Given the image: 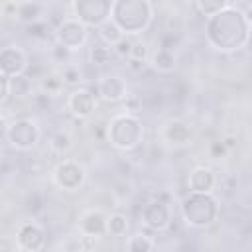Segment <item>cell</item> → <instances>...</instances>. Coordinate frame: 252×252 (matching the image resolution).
Segmentation results:
<instances>
[{
    "label": "cell",
    "mask_w": 252,
    "mask_h": 252,
    "mask_svg": "<svg viewBox=\"0 0 252 252\" xmlns=\"http://www.w3.org/2000/svg\"><path fill=\"white\" fill-rule=\"evenodd\" d=\"M207 39L215 49L232 51L246 45L250 35V18L236 10L230 2L207 22Z\"/></svg>",
    "instance_id": "6da1fadb"
},
{
    "label": "cell",
    "mask_w": 252,
    "mask_h": 252,
    "mask_svg": "<svg viewBox=\"0 0 252 252\" xmlns=\"http://www.w3.org/2000/svg\"><path fill=\"white\" fill-rule=\"evenodd\" d=\"M112 22L126 33H140L152 22V4L148 0H118L110 8Z\"/></svg>",
    "instance_id": "7a4b0ae2"
},
{
    "label": "cell",
    "mask_w": 252,
    "mask_h": 252,
    "mask_svg": "<svg viewBox=\"0 0 252 252\" xmlns=\"http://www.w3.org/2000/svg\"><path fill=\"white\" fill-rule=\"evenodd\" d=\"M181 213L191 226H211L219 215L217 201L209 193H189L181 203Z\"/></svg>",
    "instance_id": "3957f363"
},
{
    "label": "cell",
    "mask_w": 252,
    "mask_h": 252,
    "mask_svg": "<svg viewBox=\"0 0 252 252\" xmlns=\"http://www.w3.org/2000/svg\"><path fill=\"white\" fill-rule=\"evenodd\" d=\"M108 138L118 150H134L144 138V126L132 114H118L108 124Z\"/></svg>",
    "instance_id": "277c9868"
},
{
    "label": "cell",
    "mask_w": 252,
    "mask_h": 252,
    "mask_svg": "<svg viewBox=\"0 0 252 252\" xmlns=\"http://www.w3.org/2000/svg\"><path fill=\"white\" fill-rule=\"evenodd\" d=\"M73 12L77 16V20L83 26H94L98 28L100 24H104L106 20H110V8L112 2L108 0H77L73 2Z\"/></svg>",
    "instance_id": "5b68a950"
},
{
    "label": "cell",
    "mask_w": 252,
    "mask_h": 252,
    "mask_svg": "<svg viewBox=\"0 0 252 252\" xmlns=\"http://www.w3.org/2000/svg\"><path fill=\"white\" fill-rule=\"evenodd\" d=\"M89 39V30L79 20H63L55 28V43L69 49L71 53L81 49Z\"/></svg>",
    "instance_id": "8992f818"
},
{
    "label": "cell",
    "mask_w": 252,
    "mask_h": 252,
    "mask_svg": "<svg viewBox=\"0 0 252 252\" xmlns=\"http://www.w3.org/2000/svg\"><path fill=\"white\" fill-rule=\"evenodd\" d=\"M6 138L10 140V144L14 148H18V150H30L39 140V128H37V124L33 120L20 118V120H14L12 124H8Z\"/></svg>",
    "instance_id": "52a82bcc"
},
{
    "label": "cell",
    "mask_w": 252,
    "mask_h": 252,
    "mask_svg": "<svg viewBox=\"0 0 252 252\" xmlns=\"http://www.w3.org/2000/svg\"><path fill=\"white\" fill-rule=\"evenodd\" d=\"M142 222L152 230H165L171 224V209L163 199H154L142 209Z\"/></svg>",
    "instance_id": "ba28073f"
},
{
    "label": "cell",
    "mask_w": 252,
    "mask_h": 252,
    "mask_svg": "<svg viewBox=\"0 0 252 252\" xmlns=\"http://www.w3.org/2000/svg\"><path fill=\"white\" fill-rule=\"evenodd\" d=\"M53 179L61 189H67V191L79 189L85 181V167L73 159H65L55 167Z\"/></svg>",
    "instance_id": "9c48e42d"
},
{
    "label": "cell",
    "mask_w": 252,
    "mask_h": 252,
    "mask_svg": "<svg viewBox=\"0 0 252 252\" xmlns=\"http://www.w3.org/2000/svg\"><path fill=\"white\" fill-rule=\"evenodd\" d=\"M28 69V57L18 45H6L0 49V73L6 77H16L26 73Z\"/></svg>",
    "instance_id": "30bf717a"
},
{
    "label": "cell",
    "mask_w": 252,
    "mask_h": 252,
    "mask_svg": "<svg viewBox=\"0 0 252 252\" xmlns=\"http://www.w3.org/2000/svg\"><path fill=\"white\" fill-rule=\"evenodd\" d=\"M96 93L102 100H108V102H118L122 98L128 96V87L124 83V79L120 75H106L98 81L96 85Z\"/></svg>",
    "instance_id": "8fae6325"
},
{
    "label": "cell",
    "mask_w": 252,
    "mask_h": 252,
    "mask_svg": "<svg viewBox=\"0 0 252 252\" xmlns=\"http://www.w3.org/2000/svg\"><path fill=\"white\" fill-rule=\"evenodd\" d=\"M67 108L79 116V118H87L93 114L94 110V94L89 89H75L69 98H67Z\"/></svg>",
    "instance_id": "7c38bea8"
},
{
    "label": "cell",
    "mask_w": 252,
    "mask_h": 252,
    "mask_svg": "<svg viewBox=\"0 0 252 252\" xmlns=\"http://www.w3.org/2000/svg\"><path fill=\"white\" fill-rule=\"evenodd\" d=\"M79 230L87 238H96L106 234V217L100 211H89L79 220Z\"/></svg>",
    "instance_id": "4fadbf2b"
},
{
    "label": "cell",
    "mask_w": 252,
    "mask_h": 252,
    "mask_svg": "<svg viewBox=\"0 0 252 252\" xmlns=\"http://www.w3.org/2000/svg\"><path fill=\"white\" fill-rule=\"evenodd\" d=\"M18 242H20V246H22L24 250H28V252H37V250H41L43 244H45V232H43L37 224L26 222V224L18 230Z\"/></svg>",
    "instance_id": "5bb4252c"
},
{
    "label": "cell",
    "mask_w": 252,
    "mask_h": 252,
    "mask_svg": "<svg viewBox=\"0 0 252 252\" xmlns=\"http://www.w3.org/2000/svg\"><path fill=\"white\" fill-rule=\"evenodd\" d=\"M215 183H217L215 173L209 167H205V165L195 167L189 173V179H187V185H189V191L191 193H211L213 187H215Z\"/></svg>",
    "instance_id": "9a60e30c"
},
{
    "label": "cell",
    "mask_w": 252,
    "mask_h": 252,
    "mask_svg": "<svg viewBox=\"0 0 252 252\" xmlns=\"http://www.w3.org/2000/svg\"><path fill=\"white\" fill-rule=\"evenodd\" d=\"M43 10L45 6L39 4V2H16V14L14 18L22 24H35V22H41V16H43Z\"/></svg>",
    "instance_id": "2e32d148"
},
{
    "label": "cell",
    "mask_w": 252,
    "mask_h": 252,
    "mask_svg": "<svg viewBox=\"0 0 252 252\" xmlns=\"http://www.w3.org/2000/svg\"><path fill=\"white\" fill-rule=\"evenodd\" d=\"M96 30H98V37H100V41H102L104 45H108L110 49H112V47H114L122 37H126V35H124V32H122V30H120L112 20H106V22H104V24H100Z\"/></svg>",
    "instance_id": "e0dca14e"
},
{
    "label": "cell",
    "mask_w": 252,
    "mask_h": 252,
    "mask_svg": "<svg viewBox=\"0 0 252 252\" xmlns=\"http://www.w3.org/2000/svg\"><path fill=\"white\" fill-rule=\"evenodd\" d=\"M163 138H165L167 142H171V144H183V142H187V140L191 138V130H189L183 122L171 120V122H167V126L163 128Z\"/></svg>",
    "instance_id": "ac0fdd59"
},
{
    "label": "cell",
    "mask_w": 252,
    "mask_h": 252,
    "mask_svg": "<svg viewBox=\"0 0 252 252\" xmlns=\"http://www.w3.org/2000/svg\"><path fill=\"white\" fill-rule=\"evenodd\" d=\"M158 73H171L175 69V55L169 49H158L152 55V63H150Z\"/></svg>",
    "instance_id": "d6986e66"
},
{
    "label": "cell",
    "mask_w": 252,
    "mask_h": 252,
    "mask_svg": "<svg viewBox=\"0 0 252 252\" xmlns=\"http://www.w3.org/2000/svg\"><path fill=\"white\" fill-rule=\"evenodd\" d=\"M154 246L156 242L148 234H142V232H136L126 240V252H152Z\"/></svg>",
    "instance_id": "ffe728a7"
},
{
    "label": "cell",
    "mask_w": 252,
    "mask_h": 252,
    "mask_svg": "<svg viewBox=\"0 0 252 252\" xmlns=\"http://www.w3.org/2000/svg\"><path fill=\"white\" fill-rule=\"evenodd\" d=\"M32 93V81L28 75L10 77V96H26Z\"/></svg>",
    "instance_id": "44dd1931"
},
{
    "label": "cell",
    "mask_w": 252,
    "mask_h": 252,
    "mask_svg": "<svg viewBox=\"0 0 252 252\" xmlns=\"http://www.w3.org/2000/svg\"><path fill=\"white\" fill-rule=\"evenodd\" d=\"M128 230V219L120 213H114L106 219V234L110 236H122Z\"/></svg>",
    "instance_id": "7402d4cb"
},
{
    "label": "cell",
    "mask_w": 252,
    "mask_h": 252,
    "mask_svg": "<svg viewBox=\"0 0 252 252\" xmlns=\"http://www.w3.org/2000/svg\"><path fill=\"white\" fill-rule=\"evenodd\" d=\"M193 6H195V10H199L201 16L211 18V16H215L217 12H220L222 8H226L228 2H226V0H199V2H195Z\"/></svg>",
    "instance_id": "603a6c76"
},
{
    "label": "cell",
    "mask_w": 252,
    "mask_h": 252,
    "mask_svg": "<svg viewBox=\"0 0 252 252\" xmlns=\"http://www.w3.org/2000/svg\"><path fill=\"white\" fill-rule=\"evenodd\" d=\"M110 55H112V49L108 45H104L102 41L100 43H93V47L89 51V57H91L93 65H106L110 61Z\"/></svg>",
    "instance_id": "cb8c5ba5"
},
{
    "label": "cell",
    "mask_w": 252,
    "mask_h": 252,
    "mask_svg": "<svg viewBox=\"0 0 252 252\" xmlns=\"http://www.w3.org/2000/svg\"><path fill=\"white\" fill-rule=\"evenodd\" d=\"M39 89H41V93H45L47 96H57V94L61 93V89H63V81H61L59 75L51 73V75H45V77L41 79Z\"/></svg>",
    "instance_id": "d4e9b609"
},
{
    "label": "cell",
    "mask_w": 252,
    "mask_h": 252,
    "mask_svg": "<svg viewBox=\"0 0 252 252\" xmlns=\"http://www.w3.org/2000/svg\"><path fill=\"white\" fill-rule=\"evenodd\" d=\"M59 77H61L63 85H69V87H75V85H79V83L83 81V73H81V69H79V67H75V65L65 67V69H63V73H61Z\"/></svg>",
    "instance_id": "484cf974"
},
{
    "label": "cell",
    "mask_w": 252,
    "mask_h": 252,
    "mask_svg": "<svg viewBox=\"0 0 252 252\" xmlns=\"http://www.w3.org/2000/svg\"><path fill=\"white\" fill-rule=\"evenodd\" d=\"M51 146H53V150H55V152L63 154V152H65V150L71 146V138H69V134H63V132L55 134V136H53V142H51Z\"/></svg>",
    "instance_id": "4316f807"
},
{
    "label": "cell",
    "mask_w": 252,
    "mask_h": 252,
    "mask_svg": "<svg viewBox=\"0 0 252 252\" xmlns=\"http://www.w3.org/2000/svg\"><path fill=\"white\" fill-rule=\"evenodd\" d=\"M146 57H148V45L144 41H134L132 43V51H130V59L146 61Z\"/></svg>",
    "instance_id": "83f0119b"
},
{
    "label": "cell",
    "mask_w": 252,
    "mask_h": 252,
    "mask_svg": "<svg viewBox=\"0 0 252 252\" xmlns=\"http://www.w3.org/2000/svg\"><path fill=\"white\" fill-rule=\"evenodd\" d=\"M132 39H128V37H122L114 47H112V51L116 53V55H120V57H130V51H132Z\"/></svg>",
    "instance_id": "f1b7e54d"
},
{
    "label": "cell",
    "mask_w": 252,
    "mask_h": 252,
    "mask_svg": "<svg viewBox=\"0 0 252 252\" xmlns=\"http://www.w3.org/2000/svg\"><path fill=\"white\" fill-rule=\"evenodd\" d=\"M124 108H126L128 112H138V110H142V100H140L136 94H128V96L124 98Z\"/></svg>",
    "instance_id": "f546056e"
},
{
    "label": "cell",
    "mask_w": 252,
    "mask_h": 252,
    "mask_svg": "<svg viewBox=\"0 0 252 252\" xmlns=\"http://www.w3.org/2000/svg\"><path fill=\"white\" fill-rule=\"evenodd\" d=\"M10 96V77L0 73V102H4Z\"/></svg>",
    "instance_id": "4dcf8cb0"
},
{
    "label": "cell",
    "mask_w": 252,
    "mask_h": 252,
    "mask_svg": "<svg viewBox=\"0 0 252 252\" xmlns=\"http://www.w3.org/2000/svg\"><path fill=\"white\" fill-rule=\"evenodd\" d=\"M51 53H53V57H55L57 61H61V59H67V57L71 55V51H69V49H65V47L57 45V43H55V47L51 49Z\"/></svg>",
    "instance_id": "1f68e13d"
},
{
    "label": "cell",
    "mask_w": 252,
    "mask_h": 252,
    "mask_svg": "<svg viewBox=\"0 0 252 252\" xmlns=\"http://www.w3.org/2000/svg\"><path fill=\"white\" fill-rule=\"evenodd\" d=\"M128 69L130 71H134V73H142V69H144V61H138V59H130L128 57Z\"/></svg>",
    "instance_id": "d6a6232c"
},
{
    "label": "cell",
    "mask_w": 252,
    "mask_h": 252,
    "mask_svg": "<svg viewBox=\"0 0 252 252\" xmlns=\"http://www.w3.org/2000/svg\"><path fill=\"white\" fill-rule=\"evenodd\" d=\"M224 152H226V148L222 146V142H213V144H211V154H213L215 158H219V156L224 154Z\"/></svg>",
    "instance_id": "836d02e7"
},
{
    "label": "cell",
    "mask_w": 252,
    "mask_h": 252,
    "mask_svg": "<svg viewBox=\"0 0 252 252\" xmlns=\"http://www.w3.org/2000/svg\"><path fill=\"white\" fill-rule=\"evenodd\" d=\"M6 130H8V122H6L4 116H0V138L6 136Z\"/></svg>",
    "instance_id": "e575fe53"
}]
</instances>
